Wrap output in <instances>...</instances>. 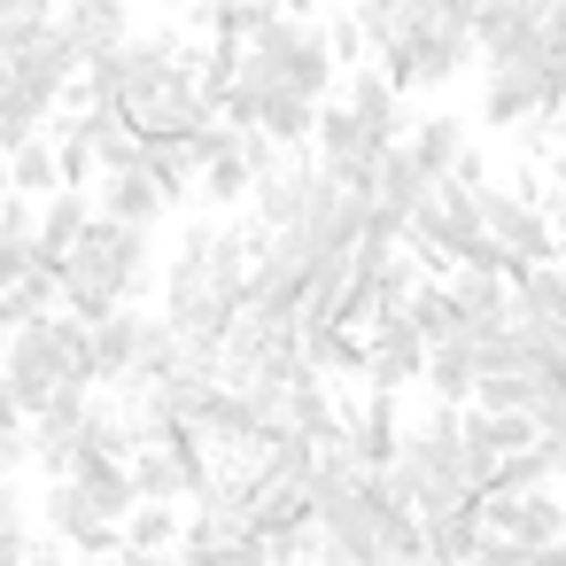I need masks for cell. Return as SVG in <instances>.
<instances>
[{
	"instance_id": "obj_17",
	"label": "cell",
	"mask_w": 566,
	"mask_h": 566,
	"mask_svg": "<svg viewBox=\"0 0 566 566\" xmlns=\"http://www.w3.org/2000/svg\"><path fill=\"white\" fill-rule=\"evenodd\" d=\"M55 133V109L48 102H32V94H0V156H24V148H40Z\"/></svg>"
},
{
	"instance_id": "obj_15",
	"label": "cell",
	"mask_w": 566,
	"mask_h": 566,
	"mask_svg": "<svg viewBox=\"0 0 566 566\" xmlns=\"http://www.w3.org/2000/svg\"><path fill=\"white\" fill-rule=\"evenodd\" d=\"M78 489H86V496H94V504H102V512H109L117 527H125V520L140 512L133 465H117V458H94V450H86V465H78Z\"/></svg>"
},
{
	"instance_id": "obj_3",
	"label": "cell",
	"mask_w": 566,
	"mask_h": 566,
	"mask_svg": "<svg viewBox=\"0 0 566 566\" xmlns=\"http://www.w3.org/2000/svg\"><path fill=\"white\" fill-rule=\"evenodd\" d=\"M71 272L94 280V287H109L117 303H140L148 287H164V272H156V233H133V226H109V218H94V233L78 241Z\"/></svg>"
},
{
	"instance_id": "obj_24",
	"label": "cell",
	"mask_w": 566,
	"mask_h": 566,
	"mask_svg": "<svg viewBox=\"0 0 566 566\" xmlns=\"http://www.w3.org/2000/svg\"><path fill=\"white\" fill-rule=\"evenodd\" d=\"M0 434H32V411L17 403V388L0 380Z\"/></svg>"
},
{
	"instance_id": "obj_22",
	"label": "cell",
	"mask_w": 566,
	"mask_h": 566,
	"mask_svg": "<svg viewBox=\"0 0 566 566\" xmlns=\"http://www.w3.org/2000/svg\"><path fill=\"white\" fill-rule=\"evenodd\" d=\"M465 566H527V551H520V543H504V535H481V551H473Z\"/></svg>"
},
{
	"instance_id": "obj_19",
	"label": "cell",
	"mask_w": 566,
	"mask_h": 566,
	"mask_svg": "<svg viewBox=\"0 0 566 566\" xmlns=\"http://www.w3.org/2000/svg\"><path fill=\"white\" fill-rule=\"evenodd\" d=\"M403 318L419 326V342H427V349L458 342V303H450V280H427V287L411 295V311H403Z\"/></svg>"
},
{
	"instance_id": "obj_29",
	"label": "cell",
	"mask_w": 566,
	"mask_h": 566,
	"mask_svg": "<svg viewBox=\"0 0 566 566\" xmlns=\"http://www.w3.org/2000/svg\"><path fill=\"white\" fill-rule=\"evenodd\" d=\"M373 566H380V558H373Z\"/></svg>"
},
{
	"instance_id": "obj_7",
	"label": "cell",
	"mask_w": 566,
	"mask_h": 566,
	"mask_svg": "<svg viewBox=\"0 0 566 566\" xmlns=\"http://www.w3.org/2000/svg\"><path fill=\"white\" fill-rule=\"evenodd\" d=\"M481 527L520 543V551H551V543H566V504L551 489H535V496H481Z\"/></svg>"
},
{
	"instance_id": "obj_1",
	"label": "cell",
	"mask_w": 566,
	"mask_h": 566,
	"mask_svg": "<svg viewBox=\"0 0 566 566\" xmlns=\"http://www.w3.org/2000/svg\"><path fill=\"white\" fill-rule=\"evenodd\" d=\"M0 380L17 388V403L40 419L63 388H94V373H86V326H71L63 311H48V318H32L24 334H9V357H0Z\"/></svg>"
},
{
	"instance_id": "obj_5",
	"label": "cell",
	"mask_w": 566,
	"mask_h": 566,
	"mask_svg": "<svg viewBox=\"0 0 566 566\" xmlns=\"http://www.w3.org/2000/svg\"><path fill=\"white\" fill-rule=\"evenodd\" d=\"M40 527H48V543H63V551H78V558H117V551H125V527H117L78 481H48V489H40Z\"/></svg>"
},
{
	"instance_id": "obj_12",
	"label": "cell",
	"mask_w": 566,
	"mask_h": 566,
	"mask_svg": "<svg viewBox=\"0 0 566 566\" xmlns=\"http://www.w3.org/2000/svg\"><path fill=\"white\" fill-rule=\"evenodd\" d=\"M403 148H411V156H419V171L442 187V179L473 156V125H465V117H450V109H434V117H419V133H411Z\"/></svg>"
},
{
	"instance_id": "obj_2",
	"label": "cell",
	"mask_w": 566,
	"mask_h": 566,
	"mask_svg": "<svg viewBox=\"0 0 566 566\" xmlns=\"http://www.w3.org/2000/svg\"><path fill=\"white\" fill-rule=\"evenodd\" d=\"M481 48H473V17H450V9H419V24L380 55V71H388V86L396 94H442L450 78H465V63H473Z\"/></svg>"
},
{
	"instance_id": "obj_28",
	"label": "cell",
	"mask_w": 566,
	"mask_h": 566,
	"mask_svg": "<svg viewBox=\"0 0 566 566\" xmlns=\"http://www.w3.org/2000/svg\"><path fill=\"white\" fill-rule=\"evenodd\" d=\"M434 9H450V17H473V9H481V0H434Z\"/></svg>"
},
{
	"instance_id": "obj_21",
	"label": "cell",
	"mask_w": 566,
	"mask_h": 566,
	"mask_svg": "<svg viewBox=\"0 0 566 566\" xmlns=\"http://www.w3.org/2000/svg\"><path fill=\"white\" fill-rule=\"evenodd\" d=\"M140 171H148V187H156L171 210L195 195V164H187V148H156V140H148V164H140Z\"/></svg>"
},
{
	"instance_id": "obj_9",
	"label": "cell",
	"mask_w": 566,
	"mask_h": 566,
	"mask_svg": "<svg viewBox=\"0 0 566 566\" xmlns=\"http://www.w3.org/2000/svg\"><path fill=\"white\" fill-rule=\"evenodd\" d=\"M71 125H78V140H86V156H94L102 179H125V171L148 164V133L125 109H71Z\"/></svg>"
},
{
	"instance_id": "obj_10",
	"label": "cell",
	"mask_w": 566,
	"mask_h": 566,
	"mask_svg": "<svg viewBox=\"0 0 566 566\" xmlns=\"http://www.w3.org/2000/svg\"><path fill=\"white\" fill-rule=\"evenodd\" d=\"M342 109H349L380 148H403V94L388 86V71H380V63H365V71H349V78H342Z\"/></svg>"
},
{
	"instance_id": "obj_25",
	"label": "cell",
	"mask_w": 566,
	"mask_h": 566,
	"mask_svg": "<svg viewBox=\"0 0 566 566\" xmlns=\"http://www.w3.org/2000/svg\"><path fill=\"white\" fill-rule=\"evenodd\" d=\"M264 17H311V0H256Z\"/></svg>"
},
{
	"instance_id": "obj_20",
	"label": "cell",
	"mask_w": 566,
	"mask_h": 566,
	"mask_svg": "<svg viewBox=\"0 0 566 566\" xmlns=\"http://www.w3.org/2000/svg\"><path fill=\"white\" fill-rule=\"evenodd\" d=\"M179 535H187V520H179L171 504H140V512L125 520V551H148V558H171Z\"/></svg>"
},
{
	"instance_id": "obj_18",
	"label": "cell",
	"mask_w": 566,
	"mask_h": 566,
	"mask_svg": "<svg viewBox=\"0 0 566 566\" xmlns=\"http://www.w3.org/2000/svg\"><path fill=\"white\" fill-rule=\"evenodd\" d=\"M427 527V558H442V566H465L473 551H481V504H465V512H442V520H419Z\"/></svg>"
},
{
	"instance_id": "obj_13",
	"label": "cell",
	"mask_w": 566,
	"mask_h": 566,
	"mask_svg": "<svg viewBox=\"0 0 566 566\" xmlns=\"http://www.w3.org/2000/svg\"><path fill=\"white\" fill-rule=\"evenodd\" d=\"M94 210L109 218V226H133V233H156L164 218H171V202L148 187V171H125V179H102L94 187Z\"/></svg>"
},
{
	"instance_id": "obj_8",
	"label": "cell",
	"mask_w": 566,
	"mask_h": 566,
	"mask_svg": "<svg viewBox=\"0 0 566 566\" xmlns=\"http://www.w3.org/2000/svg\"><path fill=\"white\" fill-rule=\"evenodd\" d=\"M94 218H102V210H94V195H86V187H63L55 202H40V241H32V264L63 280V272H71V256H78V241L94 233Z\"/></svg>"
},
{
	"instance_id": "obj_14",
	"label": "cell",
	"mask_w": 566,
	"mask_h": 566,
	"mask_svg": "<svg viewBox=\"0 0 566 566\" xmlns=\"http://www.w3.org/2000/svg\"><path fill=\"white\" fill-rule=\"evenodd\" d=\"M473 388H481V349L458 334L442 349H427V396L450 403V411H473Z\"/></svg>"
},
{
	"instance_id": "obj_4",
	"label": "cell",
	"mask_w": 566,
	"mask_h": 566,
	"mask_svg": "<svg viewBox=\"0 0 566 566\" xmlns=\"http://www.w3.org/2000/svg\"><path fill=\"white\" fill-rule=\"evenodd\" d=\"M473 210H481V233H489V241H496V249L512 256V280H520V272H543V264H558V256H566L535 195H512V187H481V195H473Z\"/></svg>"
},
{
	"instance_id": "obj_6",
	"label": "cell",
	"mask_w": 566,
	"mask_h": 566,
	"mask_svg": "<svg viewBox=\"0 0 566 566\" xmlns=\"http://www.w3.org/2000/svg\"><path fill=\"white\" fill-rule=\"evenodd\" d=\"M427 380V342L411 318H380L365 334V396H403Z\"/></svg>"
},
{
	"instance_id": "obj_11",
	"label": "cell",
	"mask_w": 566,
	"mask_h": 566,
	"mask_svg": "<svg viewBox=\"0 0 566 566\" xmlns=\"http://www.w3.org/2000/svg\"><path fill=\"white\" fill-rule=\"evenodd\" d=\"M140 334H148V311H117L109 326L86 334V373H94V388H125V380H133Z\"/></svg>"
},
{
	"instance_id": "obj_27",
	"label": "cell",
	"mask_w": 566,
	"mask_h": 566,
	"mask_svg": "<svg viewBox=\"0 0 566 566\" xmlns=\"http://www.w3.org/2000/svg\"><path fill=\"white\" fill-rule=\"evenodd\" d=\"M17 202V179H9V164H0V210H9Z\"/></svg>"
},
{
	"instance_id": "obj_26",
	"label": "cell",
	"mask_w": 566,
	"mask_h": 566,
	"mask_svg": "<svg viewBox=\"0 0 566 566\" xmlns=\"http://www.w3.org/2000/svg\"><path fill=\"white\" fill-rule=\"evenodd\" d=\"M527 566H566V543H551V551H527Z\"/></svg>"
},
{
	"instance_id": "obj_16",
	"label": "cell",
	"mask_w": 566,
	"mask_h": 566,
	"mask_svg": "<svg viewBox=\"0 0 566 566\" xmlns=\"http://www.w3.org/2000/svg\"><path fill=\"white\" fill-rule=\"evenodd\" d=\"M63 24V0H0V55H24Z\"/></svg>"
},
{
	"instance_id": "obj_23",
	"label": "cell",
	"mask_w": 566,
	"mask_h": 566,
	"mask_svg": "<svg viewBox=\"0 0 566 566\" xmlns=\"http://www.w3.org/2000/svg\"><path fill=\"white\" fill-rule=\"evenodd\" d=\"M218 566H280V551H272L264 535H249V543H233V551H226Z\"/></svg>"
}]
</instances>
